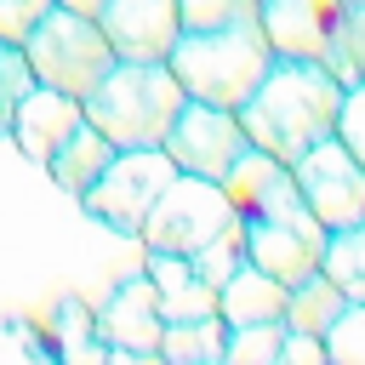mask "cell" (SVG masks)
<instances>
[{
    "label": "cell",
    "mask_w": 365,
    "mask_h": 365,
    "mask_svg": "<svg viewBox=\"0 0 365 365\" xmlns=\"http://www.w3.org/2000/svg\"><path fill=\"white\" fill-rule=\"evenodd\" d=\"M336 114H342V74H331L325 63H297V57H274V68L240 103V125L251 148H268L285 165L319 137H331Z\"/></svg>",
    "instance_id": "obj_1"
},
{
    "label": "cell",
    "mask_w": 365,
    "mask_h": 365,
    "mask_svg": "<svg viewBox=\"0 0 365 365\" xmlns=\"http://www.w3.org/2000/svg\"><path fill=\"white\" fill-rule=\"evenodd\" d=\"M165 68L177 74V86L200 103H222V108H240L257 80L274 68V46L262 34V17L257 23H234V29H182Z\"/></svg>",
    "instance_id": "obj_2"
},
{
    "label": "cell",
    "mask_w": 365,
    "mask_h": 365,
    "mask_svg": "<svg viewBox=\"0 0 365 365\" xmlns=\"http://www.w3.org/2000/svg\"><path fill=\"white\" fill-rule=\"evenodd\" d=\"M182 103H188V91L177 86V74L165 63H125V57H114V68L86 91L80 108L114 148H160Z\"/></svg>",
    "instance_id": "obj_3"
},
{
    "label": "cell",
    "mask_w": 365,
    "mask_h": 365,
    "mask_svg": "<svg viewBox=\"0 0 365 365\" xmlns=\"http://www.w3.org/2000/svg\"><path fill=\"white\" fill-rule=\"evenodd\" d=\"M23 57H29V68H34V86H51V91L80 97V103H86V91L114 68V46H108V34L97 29V17L68 11V6H51V11L34 23V34L23 40Z\"/></svg>",
    "instance_id": "obj_4"
},
{
    "label": "cell",
    "mask_w": 365,
    "mask_h": 365,
    "mask_svg": "<svg viewBox=\"0 0 365 365\" xmlns=\"http://www.w3.org/2000/svg\"><path fill=\"white\" fill-rule=\"evenodd\" d=\"M171 177H177V165H171L165 148H114V160H108L103 177L80 194V205H86V217H97L103 228L137 240L148 205L160 200V188H165Z\"/></svg>",
    "instance_id": "obj_5"
},
{
    "label": "cell",
    "mask_w": 365,
    "mask_h": 365,
    "mask_svg": "<svg viewBox=\"0 0 365 365\" xmlns=\"http://www.w3.org/2000/svg\"><path fill=\"white\" fill-rule=\"evenodd\" d=\"M228 217H234V205H228L222 182L177 171V177L160 188V200L148 205L137 240H143V251H177V257H188V251H200Z\"/></svg>",
    "instance_id": "obj_6"
},
{
    "label": "cell",
    "mask_w": 365,
    "mask_h": 365,
    "mask_svg": "<svg viewBox=\"0 0 365 365\" xmlns=\"http://www.w3.org/2000/svg\"><path fill=\"white\" fill-rule=\"evenodd\" d=\"M160 148L171 154L177 171L222 182V171L251 148V137H245V125H240V108H222V103H200V97H188V103L177 108V120H171V131H165Z\"/></svg>",
    "instance_id": "obj_7"
},
{
    "label": "cell",
    "mask_w": 365,
    "mask_h": 365,
    "mask_svg": "<svg viewBox=\"0 0 365 365\" xmlns=\"http://www.w3.org/2000/svg\"><path fill=\"white\" fill-rule=\"evenodd\" d=\"M342 29H348V0H262V34H268L274 57L325 63L331 74H342L348 68Z\"/></svg>",
    "instance_id": "obj_8"
},
{
    "label": "cell",
    "mask_w": 365,
    "mask_h": 365,
    "mask_svg": "<svg viewBox=\"0 0 365 365\" xmlns=\"http://www.w3.org/2000/svg\"><path fill=\"white\" fill-rule=\"evenodd\" d=\"M297 171V188H302V205L325 222V228H348V222H365V165L342 148V137H319L314 148H302L291 160Z\"/></svg>",
    "instance_id": "obj_9"
},
{
    "label": "cell",
    "mask_w": 365,
    "mask_h": 365,
    "mask_svg": "<svg viewBox=\"0 0 365 365\" xmlns=\"http://www.w3.org/2000/svg\"><path fill=\"white\" fill-rule=\"evenodd\" d=\"M240 222H245V217H240ZM325 234H331V228H325L314 211H297V217H251V222H245V257H251L262 274L297 285V279H308V274L319 268Z\"/></svg>",
    "instance_id": "obj_10"
},
{
    "label": "cell",
    "mask_w": 365,
    "mask_h": 365,
    "mask_svg": "<svg viewBox=\"0 0 365 365\" xmlns=\"http://www.w3.org/2000/svg\"><path fill=\"white\" fill-rule=\"evenodd\" d=\"M160 297H154V279L148 274H131L108 291V302L91 314V336L108 348V354H125V359H154L160 354Z\"/></svg>",
    "instance_id": "obj_11"
},
{
    "label": "cell",
    "mask_w": 365,
    "mask_h": 365,
    "mask_svg": "<svg viewBox=\"0 0 365 365\" xmlns=\"http://www.w3.org/2000/svg\"><path fill=\"white\" fill-rule=\"evenodd\" d=\"M97 29L108 34L114 57H125V63H165L177 34H182V17H177V0H103Z\"/></svg>",
    "instance_id": "obj_12"
},
{
    "label": "cell",
    "mask_w": 365,
    "mask_h": 365,
    "mask_svg": "<svg viewBox=\"0 0 365 365\" xmlns=\"http://www.w3.org/2000/svg\"><path fill=\"white\" fill-rule=\"evenodd\" d=\"M222 194L234 205V217H297L308 211L302 205V188H297V171L285 160H274L268 148H245L228 171H222Z\"/></svg>",
    "instance_id": "obj_13"
},
{
    "label": "cell",
    "mask_w": 365,
    "mask_h": 365,
    "mask_svg": "<svg viewBox=\"0 0 365 365\" xmlns=\"http://www.w3.org/2000/svg\"><path fill=\"white\" fill-rule=\"evenodd\" d=\"M86 120L80 97H63L51 86H29V97L17 103V120H11V148H23L34 165H46V154Z\"/></svg>",
    "instance_id": "obj_14"
},
{
    "label": "cell",
    "mask_w": 365,
    "mask_h": 365,
    "mask_svg": "<svg viewBox=\"0 0 365 365\" xmlns=\"http://www.w3.org/2000/svg\"><path fill=\"white\" fill-rule=\"evenodd\" d=\"M285 297H291V285L285 279H274V274H262L251 257L217 285V314H222V325H257V319H285Z\"/></svg>",
    "instance_id": "obj_15"
},
{
    "label": "cell",
    "mask_w": 365,
    "mask_h": 365,
    "mask_svg": "<svg viewBox=\"0 0 365 365\" xmlns=\"http://www.w3.org/2000/svg\"><path fill=\"white\" fill-rule=\"evenodd\" d=\"M154 279V297H160V319H200V314H217V291L194 274L188 257L177 251H148V268Z\"/></svg>",
    "instance_id": "obj_16"
},
{
    "label": "cell",
    "mask_w": 365,
    "mask_h": 365,
    "mask_svg": "<svg viewBox=\"0 0 365 365\" xmlns=\"http://www.w3.org/2000/svg\"><path fill=\"white\" fill-rule=\"evenodd\" d=\"M108 160H114V143H108L91 120H80V125H74V131L46 154V177H51L63 194H74V200H80V194L103 177V165H108Z\"/></svg>",
    "instance_id": "obj_17"
},
{
    "label": "cell",
    "mask_w": 365,
    "mask_h": 365,
    "mask_svg": "<svg viewBox=\"0 0 365 365\" xmlns=\"http://www.w3.org/2000/svg\"><path fill=\"white\" fill-rule=\"evenodd\" d=\"M222 342H228L222 314L165 319V331H160V354H154V359H165V365H222Z\"/></svg>",
    "instance_id": "obj_18"
},
{
    "label": "cell",
    "mask_w": 365,
    "mask_h": 365,
    "mask_svg": "<svg viewBox=\"0 0 365 365\" xmlns=\"http://www.w3.org/2000/svg\"><path fill=\"white\" fill-rule=\"evenodd\" d=\"M342 308H348V297L336 291V279H331L325 268H314L308 279L291 285V297H285V325H291V331H314V336H325L331 319H336Z\"/></svg>",
    "instance_id": "obj_19"
},
{
    "label": "cell",
    "mask_w": 365,
    "mask_h": 365,
    "mask_svg": "<svg viewBox=\"0 0 365 365\" xmlns=\"http://www.w3.org/2000/svg\"><path fill=\"white\" fill-rule=\"evenodd\" d=\"M319 268L336 279V291L348 302H365V222H348V228H331L325 234V257Z\"/></svg>",
    "instance_id": "obj_20"
},
{
    "label": "cell",
    "mask_w": 365,
    "mask_h": 365,
    "mask_svg": "<svg viewBox=\"0 0 365 365\" xmlns=\"http://www.w3.org/2000/svg\"><path fill=\"white\" fill-rule=\"evenodd\" d=\"M188 262H194V274L217 291V285H222V279L245 262V222H240V217H228V222H222V228H217L200 251H188Z\"/></svg>",
    "instance_id": "obj_21"
},
{
    "label": "cell",
    "mask_w": 365,
    "mask_h": 365,
    "mask_svg": "<svg viewBox=\"0 0 365 365\" xmlns=\"http://www.w3.org/2000/svg\"><path fill=\"white\" fill-rule=\"evenodd\" d=\"M285 319H257V325H228L222 365H279Z\"/></svg>",
    "instance_id": "obj_22"
},
{
    "label": "cell",
    "mask_w": 365,
    "mask_h": 365,
    "mask_svg": "<svg viewBox=\"0 0 365 365\" xmlns=\"http://www.w3.org/2000/svg\"><path fill=\"white\" fill-rule=\"evenodd\" d=\"M34 86V68L23 57V46L0 40V143H11V120H17V103L29 97Z\"/></svg>",
    "instance_id": "obj_23"
},
{
    "label": "cell",
    "mask_w": 365,
    "mask_h": 365,
    "mask_svg": "<svg viewBox=\"0 0 365 365\" xmlns=\"http://www.w3.org/2000/svg\"><path fill=\"white\" fill-rule=\"evenodd\" d=\"M182 29H234V23H257L262 0H177Z\"/></svg>",
    "instance_id": "obj_24"
},
{
    "label": "cell",
    "mask_w": 365,
    "mask_h": 365,
    "mask_svg": "<svg viewBox=\"0 0 365 365\" xmlns=\"http://www.w3.org/2000/svg\"><path fill=\"white\" fill-rule=\"evenodd\" d=\"M325 365H365V302H348L325 331Z\"/></svg>",
    "instance_id": "obj_25"
},
{
    "label": "cell",
    "mask_w": 365,
    "mask_h": 365,
    "mask_svg": "<svg viewBox=\"0 0 365 365\" xmlns=\"http://www.w3.org/2000/svg\"><path fill=\"white\" fill-rule=\"evenodd\" d=\"M336 137H342V148L365 165V80H354V86H342V114H336Z\"/></svg>",
    "instance_id": "obj_26"
},
{
    "label": "cell",
    "mask_w": 365,
    "mask_h": 365,
    "mask_svg": "<svg viewBox=\"0 0 365 365\" xmlns=\"http://www.w3.org/2000/svg\"><path fill=\"white\" fill-rule=\"evenodd\" d=\"M51 6H57V0H0V40L23 46V40L34 34V23H40Z\"/></svg>",
    "instance_id": "obj_27"
},
{
    "label": "cell",
    "mask_w": 365,
    "mask_h": 365,
    "mask_svg": "<svg viewBox=\"0 0 365 365\" xmlns=\"http://www.w3.org/2000/svg\"><path fill=\"white\" fill-rule=\"evenodd\" d=\"M342 80H365V0H348V29H342Z\"/></svg>",
    "instance_id": "obj_28"
},
{
    "label": "cell",
    "mask_w": 365,
    "mask_h": 365,
    "mask_svg": "<svg viewBox=\"0 0 365 365\" xmlns=\"http://www.w3.org/2000/svg\"><path fill=\"white\" fill-rule=\"evenodd\" d=\"M279 365H325V336H314V331H291V325H285Z\"/></svg>",
    "instance_id": "obj_29"
},
{
    "label": "cell",
    "mask_w": 365,
    "mask_h": 365,
    "mask_svg": "<svg viewBox=\"0 0 365 365\" xmlns=\"http://www.w3.org/2000/svg\"><path fill=\"white\" fill-rule=\"evenodd\" d=\"M57 6H68V11H86V17H97V11H103V0H57Z\"/></svg>",
    "instance_id": "obj_30"
}]
</instances>
